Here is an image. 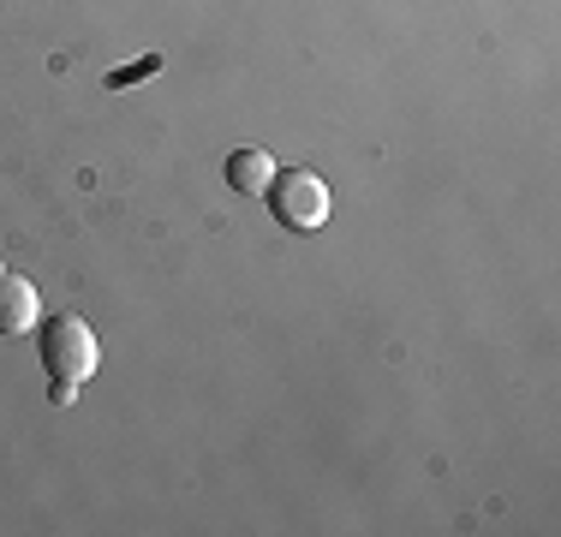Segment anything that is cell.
<instances>
[{
    "mask_svg": "<svg viewBox=\"0 0 561 537\" xmlns=\"http://www.w3.org/2000/svg\"><path fill=\"white\" fill-rule=\"evenodd\" d=\"M43 365H48V376H55V400H60V407L78 395V382H90V376H96L102 346H96V334H90L84 317H48Z\"/></svg>",
    "mask_w": 561,
    "mask_h": 537,
    "instance_id": "6da1fadb",
    "label": "cell"
},
{
    "mask_svg": "<svg viewBox=\"0 0 561 537\" xmlns=\"http://www.w3.org/2000/svg\"><path fill=\"white\" fill-rule=\"evenodd\" d=\"M263 197H270L275 221H280V227H293V233H317V227L329 221V185L317 180L311 168H287V173H275Z\"/></svg>",
    "mask_w": 561,
    "mask_h": 537,
    "instance_id": "7a4b0ae2",
    "label": "cell"
},
{
    "mask_svg": "<svg viewBox=\"0 0 561 537\" xmlns=\"http://www.w3.org/2000/svg\"><path fill=\"white\" fill-rule=\"evenodd\" d=\"M43 322V299L24 275H0V334H31Z\"/></svg>",
    "mask_w": 561,
    "mask_h": 537,
    "instance_id": "3957f363",
    "label": "cell"
},
{
    "mask_svg": "<svg viewBox=\"0 0 561 537\" xmlns=\"http://www.w3.org/2000/svg\"><path fill=\"white\" fill-rule=\"evenodd\" d=\"M270 180H275V156H270V150L245 144V150H233V156H227V185H233V192L263 197V192H270Z\"/></svg>",
    "mask_w": 561,
    "mask_h": 537,
    "instance_id": "277c9868",
    "label": "cell"
}]
</instances>
